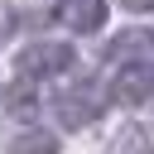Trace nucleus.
I'll return each mask as SVG.
<instances>
[{
  "mask_svg": "<svg viewBox=\"0 0 154 154\" xmlns=\"http://www.w3.org/2000/svg\"><path fill=\"white\" fill-rule=\"evenodd\" d=\"M53 19L63 29H72V34H96L106 24V0H58Z\"/></svg>",
  "mask_w": 154,
  "mask_h": 154,
  "instance_id": "obj_4",
  "label": "nucleus"
},
{
  "mask_svg": "<svg viewBox=\"0 0 154 154\" xmlns=\"http://www.w3.org/2000/svg\"><path fill=\"white\" fill-rule=\"evenodd\" d=\"M63 144H58V135H48V130H29V135H19V140H10V154H58Z\"/></svg>",
  "mask_w": 154,
  "mask_h": 154,
  "instance_id": "obj_8",
  "label": "nucleus"
},
{
  "mask_svg": "<svg viewBox=\"0 0 154 154\" xmlns=\"http://www.w3.org/2000/svg\"><path fill=\"white\" fill-rule=\"evenodd\" d=\"M125 10H154V0H120Z\"/></svg>",
  "mask_w": 154,
  "mask_h": 154,
  "instance_id": "obj_10",
  "label": "nucleus"
},
{
  "mask_svg": "<svg viewBox=\"0 0 154 154\" xmlns=\"http://www.w3.org/2000/svg\"><path fill=\"white\" fill-rule=\"evenodd\" d=\"M149 91H154V58L120 63V72H116V82H111V96L125 101V106H140V101H149Z\"/></svg>",
  "mask_w": 154,
  "mask_h": 154,
  "instance_id": "obj_3",
  "label": "nucleus"
},
{
  "mask_svg": "<svg viewBox=\"0 0 154 154\" xmlns=\"http://www.w3.org/2000/svg\"><path fill=\"white\" fill-rule=\"evenodd\" d=\"M5 116H14V120H34L38 116V96H34L29 77H19V82L5 87Z\"/></svg>",
  "mask_w": 154,
  "mask_h": 154,
  "instance_id": "obj_6",
  "label": "nucleus"
},
{
  "mask_svg": "<svg viewBox=\"0 0 154 154\" xmlns=\"http://www.w3.org/2000/svg\"><path fill=\"white\" fill-rule=\"evenodd\" d=\"M111 154H154V130L149 125H120L111 140Z\"/></svg>",
  "mask_w": 154,
  "mask_h": 154,
  "instance_id": "obj_7",
  "label": "nucleus"
},
{
  "mask_svg": "<svg viewBox=\"0 0 154 154\" xmlns=\"http://www.w3.org/2000/svg\"><path fill=\"white\" fill-rule=\"evenodd\" d=\"M14 29H19V14H14V5H5V0H0V43H5Z\"/></svg>",
  "mask_w": 154,
  "mask_h": 154,
  "instance_id": "obj_9",
  "label": "nucleus"
},
{
  "mask_svg": "<svg viewBox=\"0 0 154 154\" xmlns=\"http://www.w3.org/2000/svg\"><path fill=\"white\" fill-rule=\"evenodd\" d=\"M77 63V53L67 48V43H29L24 53H19V77H63L67 67Z\"/></svg>",
  "mask_w": 154,
  "mask_h": 154,
  "instance_id": "obj_2",
  "label": "nucleus"
},
{
  "mask_svg": "<svg viewBox=\"0 0 154 154\" xmlns=\"http://www.w3.org/2000/svg\"><path fill=\"white\" fill-rule=\"evenodd\" d=\"M135 58H154V34L149 29H125L106 48V63H135Z\"/></svg>",
  "mask_w": 154,
  "mask_h": 154,
  "instance_id": "obj_5",
  "label": "nucleus"
},
{
  "mask_svg": "<svg viewBox=\"0 0 154 154\" xmlns=\"http://www.w3.org/2000/svg\"><path fill=\"white\" fill-rule=\"evenodd\" d=\"M101 87L96 82H82V87H72V91H63L58 101H53V111H58V120H63V130H82V125H91L96 116H101Z\"/></svg>",
  "mask_w": 154,
  "mask_h": 154,
  "instance_id": "obj_1",
  "label": "nucleus"
},
{
  "mask_svg": "<svg viewBox=\"0 0 154 154\" xmlns=\"http://www.w3.org/2000/svg\"><path fill=\"white\" fill-rule=\"evenodd\" d=\"M149 101H154V91H149Z\"/></svg>",
  "mask_w": 154,
  "mask_h": 154,
  "instance_id": "obj_11",
  "label": "nucleus"
}]
</instances>
